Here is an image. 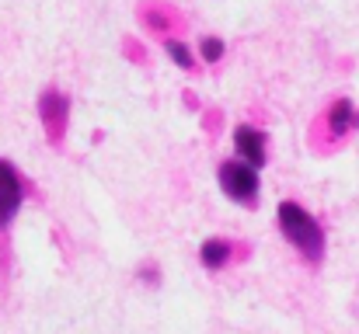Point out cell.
<instances>
[{"instance_id":"obj_8","label":"cell","mask_w":359,"mask_h":334,"mask_svg":"<svg viewBox=\"0 0 359 334\" xmlns=\"http://www.w3.org/2000/svg\"><path fill=\"white\" fill-rule=\"evenodd\" d=\"M203 56H206V60H220V56H224V42H220V39H206V42H203Z\"/></svg>"},{"instance_id":"obj_6","label":"cell","mask_w":359,"mask_h":334,"mask_svg":"<svg viewBox=\"0 0 359 334\" xmlns=\"http://www.w3.org/2000/svg\"><path fill=\"white\" fill-rule=\"evenodd\" d=\"M328 125H332L335 136H342V132L353 125V105H349V102H335L332 111H328Z\"/></svg>"},{"instance_id":"obj_4","label":"cell","mask_w":359,"mask_h":334,"mask_svg":"<svg viewBox=\"0 0 359 334\" xmlns=\"http://www.w3.org/2000/svg\"><path fill=\"white\" fill-rule=\"evenodd\" d=\"M265 136L258 132V129H251V125H241L238 132H234V143H238L241 157L251 164V167H262L265 164V143H262Z\"/></svg>"},{"instance_id":"obj_3","label":"cell","mask_w":359,"mask_h":334,"mask_svg":"<svg viewBox=\"0 0 359 334\" xmlns=\"http://www.w3.org/2000/svg\"><path fill=\"white\" fill-rule=\"evenodd\" d=\"M18 206H21V181L11 171V164L0 160V226H7L14 220Z\"/></svg>"},{"instance_id":"obj_1","label":"cell","mask_w":359,"mask_h":334,"mask_svg":"<svg viewBox=\"0 0 359 334\" xmlns=\"http://www.w3.org/2000/svg\"><path fill=\"white\" fill-rule=\"evenodd\" d=\"M279 230H283V237H286L307 261H318V258H321V251H325V233H321L318 220H314L307 209H300L297 202H283V206H279Z\"/></svg>"},{"instance_id":"obj_2","label":"cell","mask_w":359,"mask_h":334,"mask_svg":"<svg viewBox=\"0 0 359 334\" xmlns=\"http://www.w3.org/2000/svg\"><path fill=\"white\" fill-rule=\"evenodd\" d=\"M220 185H224V192H227L231 199L248 202V199L258 192V174H255V167H251V164L227 160V164L220 167Z\"/></svg>"},{"instance_id":"obj_7","label":"cell","mask_w":359,"mask_h":334,"mask_svg":"<svg viewBox=\"0 0 359 334\" xmlns=\"http://www.w3.org/2000/svg\"><path fill=\"white\" fill-rule=\"evenodd\" d=\"M168 56H171L178 67H192V56H189V49H185L182 42H168Z\"/></svg>"},{"instance_id":"obj_5","label":"cell","mask_w":359,"mask_h":334,"mask_svg":"<svg viewBox=\"0 0 359 334\" xmlns=\"http://www.w3.org/2000/svg\"><path fill=\"white\" fill-rule=\"evenodd\" d=\"M199 254H203V265H210V268H220V265L231 258V244H224V240H206Z\"/></svg>"}]
</instances>
